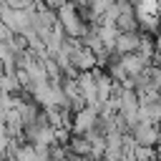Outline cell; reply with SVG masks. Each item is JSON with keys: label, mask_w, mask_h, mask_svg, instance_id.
I'll return each instance as SVG.
<instances>
[{"label": "cell", "mask_w": 161, "mask_h": 161, "mask_svg": "<svg viewBox=\"0 0 161 161\" xmlns=\"http://www.w3.org/2000/svg\"><path fill=\"white\" fill-rule=\"evenodd\" d=\"M70 63H73L78 70H93V68L98 65V53L91 50V48L80 40V45L70 53Z\"/></svg>", "instance_id": "1"}]
</instances>
